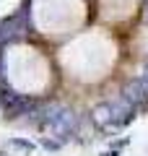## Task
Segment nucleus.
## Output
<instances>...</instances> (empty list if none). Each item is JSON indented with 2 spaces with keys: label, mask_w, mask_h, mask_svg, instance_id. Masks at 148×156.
<instances>
[{
  "label": "nucleus",
  "mask_w": 148,
  "mask_h": 156,
  "mask_svg": "<svg viewBox=\"0 0 148 156\" xmlns=\"http://www.w3.org/2000/svg\"><path fill=\"white\" fill-rule=\"evenodd\" d=\"M101 156H117V154H115V151H107V154H101Z\"/></svg>",
  "instance_id": "nucleus-10"
},
{
  "label": "nucleus",
  "mask_w": 148,
  "mask_h": 156,
  "mask_svg": "<svg viewBox=\"0 0 148 156\" xmlns=\"http://www.w3.org/2000/svg\"><path fill=\"white\" fill-rule=\"evenodd\" d=\"M11 146H13V148H23V151H34V143H31V140H21V138H13Z\"/></svg>",
  "instance_id": "nucleus-7"
},
{
  "label": "nucleus",
  "mask_w": 148,
  "mask_h": 156,
  "mask_svg": "<svg viewBox=\"0 0 148 156\" xmlns=\"http://www.w3.org/2000/svg\"><path fill=\"white\" fill-rule=\"evenodd\" d=\"M91 120H93V125H99V128H109L112 125V112H109V104H96L93 107V112H91Z\"/></svg>",
  "instance_id": "nucleus-6"
},
{
  "label": "nucleus",
  "mask_w": 148,
  "mask_h": 156,
  "mask_svg": "<svg viewBox=\"0 0 148 156\" xmlns=\"http://www.w3.org/2000/svg\"><path fill=\"white\" fill-rule=\"evenodd\" d=\"M23 31H26V23H23L21 13L3 18V21H0V47H5L8 42H16Z\"/></svg>",
  "instance_id": "nucleus-2"
},
{
  "label": "nucleus",
  "mask_w": 148,
  "mask_h": 156,
  "mask_svg": "<svg viewBox=\"0 0 148 156\" xmlns=\"http://www.w3.org/2000/svg\"><path fill=\"white\" fill-rule=\"evenodd\" d=\"M122 99H127L132 107L146 104V101H148V86L143 83L140 78H135V81H127V83H125V91H122Z\"/></svg>",
  "instance_id": "nucleus-5"
},
{
  "label": "nucleus",
  "mask_w": 148,
  "mask_h": 156,
  "mask_svg": "<svg viewBox=\"0 0 148 156\" xmlns=\"http://www.w3.org/2000/svg\"><path fill=\"white\" fill-rule=\"evenodd\" d=\"M42 146H44L47 151H55V148H60V140H57V138H44Z\"/></svg>",
  "instance_id": "nucleus-8"
},
{
  "label": "nucleus",
  "mask_w": 148,
  "mask_h": 156,
  "mask_svg": "<svg viewBox=\"0 0 148 156\" xmlns=\"http://www.w3.org/2000/svg\"><path fill=\"white\" fill-rule=\"evenodd\" d=\"M0 101L5 107V117H18V115H23V112H29V107L34 104L31 99H23V96H18L16 91H11V89H3Z\"/></svg>",
  "instance_id": "nucleus-3"
},
{
  "label": "nucleus",
  "mask_w": 148,
  "mask_h": 156,
  "mask_svg": "<svg viewBox=\"0 0 148 156\" xmlns=\"http://www.w3.org/2000/svg\"><path fill=\"white\" fill-rule=\"evenodd\" d=\"M109 112H112V125H127L135 117V107L130 104L127 99H115L109 101Z\"/></svg>",
  "instance_id": "nucleus-4"
},
{
  "label": "nucleus",
  "mask_w": 148,
  "mask_h": 156,
  "mask_svg": "<svg viewBox=\"0 0 148 156\" xmlns=\"http://www.w3.org/2000/svg\"><path fill=\"white\" fill-rule=\"evenodd\" d=\"M76 125H78V117H76V112L73 109H68V107H62L60 112H57V117L55 120H52V122H49V130H52V133L57 135V140H65L68 135L73 133V130H76Z\"/></svg>",
  "instance_id": "nucleus-1"
},
{
  "label": "nucleus",
  "mask_w": 148,
  "mask_h": 156,
  "mask_svg": "<svg viewBox=\"0 0 148 156\" xmlns=\"http://www.w3.org/2000/svg\"><path fill=\"white\" fill-rule=\"evenodd\" d=\"M140 81H143V83L148 86V68H146V73H143V78H140Z\"/></svg>",
  "instance_id": "nucleus-9"
}]
</instances>
